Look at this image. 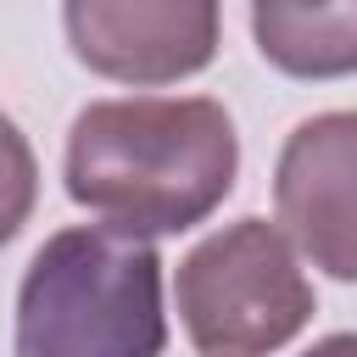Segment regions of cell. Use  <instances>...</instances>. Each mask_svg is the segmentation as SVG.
Masks as SVG:
<instances>
[{
  "mask_svg": "<svg viewBox=\"0 0 357 357\" xmlns=\"http://www.w3.org/2000/svg\"><path fill=\"white\" fill-rule=\"evenodd\" d=\"M178 324L201 357H268L312 318V284L290 234L268 218H240L206 234L173 279Z\"/></svg>",
  "mask_w": 357,
  "mask_h": 357,
  "instance_id": "3",
  "label": "cell"
},
{
  "mask_svg": "<svg viewBox=\"0 0 357 357\" xmlns=\"http://www.w3.org/2000/svg\"><path fill=\"white\" fill-rule=\"evenodd\" d=\"M33 201H39V162L22 139V128L0 112V251L22 234Z\"/></svg>",
  "mask_w": 357,
  "mask_h": 357,
  "instance_id": "7",
  "label": "cell"
},
{
  "mask_svg": "<svg viewBox=\"0 0 357 357\" xmlns=\"http://www.w3.org/2000/svg\"><path fill=\"white\" fill-rule=\"evenodd\" d=\"M251 33L262 61L290 78L357 73V0H251Z\"/></svg>",
  "mask_w": 357,
  "mask_h": 357,
  "instance_id": "6",
  "label": "cell"
},
{
  "mask_svg": "<svg viewBox=\"0 0 357 357\" xmlns=\"http://www.w3.org/2000/svg\"><path fill=\"white\" fill-rule=\"evenodd\" d=\"M301 357H357V335H324V340L307 346Z\"/></svg>",
  "mask_w": 357,
  "mask_h": 357,
  "instance_id": "8",
  "label": "cell"
},
{
  "mask_svg": "<svg viewBox=\"0 0 357 357\" xmlns=\"http://www.w3.org/2000/svg\"><path fill=\"white\" fill-rule=\"evenodd\" d=\"M61 22L73 56L89 73L156 89L212 67L223 0H67Z\"/></svg>",
  "mask_w": 357,
  "mask_h": 357,
  "instance_id": "4",
  "label": "cell"
},
{
  "mask_svg": "<svg viewBox=\"0 0 357 357\" xmlns=\"http://www.w3.org/2000/svg\"><path fill=\"white\" fill-rule=\"evenodd\" d=\"M273 206L290 245L329 279H357V112L296 123L273 167Z\"/></svg>",
  "mask_w": 357,
  "mask_h": 357,
  "instance_id": "5",
  "label": "cell"
},
{
  "mask_svg": "<svg viewBox=\"0 0 357 357\" xmlns=\"http://www.w3.org/2000/svg\"><path fill=\"white\" fill-rule=\"evenodd\" d=\"M240 173V139L206 95L95 100L67 134V195L123 234H184L206 223Z\"/></svg>",
  "mask_w": 357,
  "mask_h": 357,
  "instance_id": "1",
  "label": "cell"
},
{
  "mask_svg": "<svg viewBox=\"0 0 357 357\" xmlns=\"http://www.w3.org/2000/svg\"><path fill=\"white\" fill-rule=\"evenodd\" d=\"M17 357H162V257L145 234L78 223L50 234L17 290Z\"/></svg>",
  "mask_w": 357,
  "mask_h": 357,
  "instance_id": "2",
  "label": "cell"
}]
</instances>
